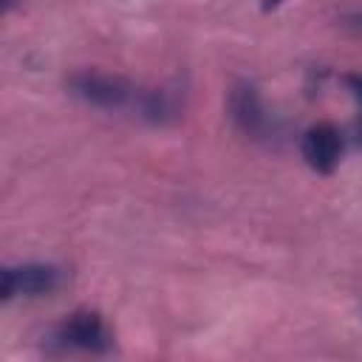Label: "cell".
I'll return each mask as SVG.
<instances>
[{
  "mask_svg": "<svg viewBox=\"0 0 362 362\" xmlns=\"http://www.w3.org/2000/svg\"><path fill=\"white\" fill-rule=\"evenodd\" d=\"M300 153L305 158V164L314 170V173H334L339 158H342V136L334 124L328 122H320L314 127H308L303 133V141H300Z\"/></svg>",
  "mask_w": 362,
  "mask_h": 362,
  "instance_id": "cell-5",
  "label": "cell"
},
{
  "mask_svg": "<svg viewBox=\"0 0 362 362\" xmlns=\"http://www.w3.org/2000/svg\"><path fill=\"white\" fill-rule=\"evenodd\" d=\"M229 119L232 124L249 136V139H260L269 133V110L257 93V88L252 82H235L229 90Z\"/></svg>",
  "mask_w": 362,
  "mask_h": 362,
  "instance_id": "cell-4",
  "label": "cell"
},
{
  "mask_svg": "<svg viewBox=\"0 0 362 362\" xmlns=\"http://www.w3.org/2000/svg\"><path fill=\"white\" fill-rule=\"evenodd\" d=\"M345 85H348V88H351V93L356 96V102H359V113H362V76L351 74V76H345Z\"/></svg>",
  "mask_w": 362,
  "mask_h": 362,
  "instance_id": "cell-7",
  "label": "cell"
},
{
  "mask_svg": "<svg viewBox=\"0 0 362 362\" xmlns=\"http://www.w3.org/2000/svg\"><path fill=\"white\" fill-rule=\"evenodd\" d=\"M280 3H283V0H260V8H263V11H272V8H277Z\"/></svg>",
  "mask_w": 362,
  "mask_h": 362,
  "instance_id": "cell-8",
  "label": "cell"
},
{
  "mask_svg": "<svg viewBox=\"0 0 362 362\" xmlns=\"http://www.w3.org/2000/svg\"><path fill=\"white\" fill-rule=\"evenodd\" d=\"M51 342L59 351H88V354H107L113 348V334L105 325L99 311L79 308L71 317H65L54 334Z\"/></svg>",
  "mask_w": 362,
  "mask_h": 362,
  "instance_id": "cell-2",
  "label": "cell"
},
{
  "mask_svg": "<svg viewBox=\"0 0 362 362\" xmlns=\"http://www.w3.org/2000/svg\"><path fill=\"white\" fill-rule=\"evenodd\" d=\"M136 116L150 122V124H173L181 116V105L178 96L167 88H141L139 105H136Z\"/></svg>",
  "mask_w": 362,
  "mask_h": 362,
  "instance_id": "cell-6",
  "label": "cell"
},
{
  "mask_svg": "<svg viewBox=\"0 0 362 362\" xmlns=\"http://www.w3.org/2000/svg\"><path fill=\"white\" fill-rule=\"evenodd\" d=\"M17 3H20V0H3V11H11Z\"/></svg>",
  "mask_w": 362,
  "mask_h": 362,
  "instance_id": "cell-9",
  "label": "cell"
},
{
  "mask_svg": "<svg viewBox=\"0 0 362 362\" xmlns=\"http://www.w3.org/2000/svg\"><path fill=\"white\" fill-rule=\"evenodd\" d=\"M62 283V272L51 263H23V266H6L3 269V300L14 297H42L57 291Z\"/></svg>",
  "mask_w": 362,
  "mask_h": 362,
  "instance_id": "cell-3",
  "label": "cell"
},
{
  "mask_svg": "<svg viewBox=\"0 0 362 362\" xmlns=\"http://www.w3.org/2000/svg\"><path fill=\"white\" fill-rule=\"evenodd\" d=\"M65 88L71 96H76L79 102L99 107V110H133L139 105L141 88L119 74H107V71H76L65 79Z\"/></svg>",
  "mask_w": 362,
  "mask_h": 362,
  "instance_id": "cell-1",
  "label": "cell"
}]
</instances>
